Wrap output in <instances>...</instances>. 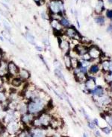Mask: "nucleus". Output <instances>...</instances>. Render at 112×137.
I'll list each match as a JSON object with an SVG mask.
<instances>
[{
	"instance_id": "f257e3e1",
	"label": "nucleus",
	"mask_w": 112,
	"mask_h": 137,
	"mask_svg": "<svg viewBox=\"0 0 112 137\" xmlns=\"http://www.w3.org/2000/svg\"><path fill=\"white\" fill-rule=\"evenodd\" d=\"M20 124L19 121L17 120L13 121L10 123H8L6 126V130L10 135H14L17 133H19L20 132Z\"/></svg>"
},
{
	"instance_id": "f03ea898",
	"label": "nucleus",
	"mask_w": 112,
	"mask_h": 137,
	"mask_svg": "<svg viewBox=\"0 0 112 137\" xmlns=\"http://www.w3.org/2000/svg\"><path fill=\"white\" fill-rule=\"evenodd\" d=\"M64 34H66L69 38L73 39V40H81L82 39V37L80 34L76 31V29L74 28L73 25H71L70 27L65 28Z\"/></svg>"
},
{
	"instance_id": "7ed1b4c3",
	"label": "nucleus",
	"mask_w": 112,
	"mask_h": 137,
	"mask_svg": "<svg viewBox=\"0 0 112 137\" xmlns=\"http://www.w3.org/2000/svg\"><path fill=\"white\" fill-rule=\"evenodd\" d=\"M19 67L16 63L12 61L9 60L8 62V76L9 77H16L19 75Z\"/></svg>"
},
{
	"instance_id": "20e7f679",
	"label": "nucleus",
	"mask_w": 112,
	"mask_h": 137,
	"mask_svg": "<svg viewBox=\"0 0 112 137\" xmlns=\"http://www.w3.org/2000/svg\"><path fill=\"white\" fill-rule=\"evenodd\" d=\"M58 39H59L58 44H59L60 49L61 50V51L64 53V54H69L70 51V44L69 41L66 39H63L61 37V36L58 37Z\"/></svg>"
},
{
	"instance_id": "39448f33",
	"label": "nucleus",
	"mask_w": 112,
	"mask_h": 137,
	"mask_svg": "<svg viewBox=\"0 0 112 137\" xmlns=\"http://www.w3.org/2000/svg\"><path fill=\"white\" fill-rule=\"evenodd\" d=\"M5 59H2L0 62V79H5L8 77V62Z\"/></svg>"
},
{
	"instance_id": "423d86ee",
	"label": "nucleus",
	"mask_w": 112,
	"mask_h": 137,
	"mask_svg": "<svg viewBox=\"0 0 112 137\" xmlns=\"http://www.w3.org/2000/svg\"><path fill=\"white\" fill-rule=\"evenodd\" d=\"M35 118V116L29 113H25V114H23L21 115V117H20V122H22L24 125H30L32 124V121H34Z\"/></svg>"
},
{
	"instance_id": "0eeeda50",
	"label": "nucleus",
	"mask_w": 112,
	"mask_h": 137,
	"mask_svg": "<svg viewBox=\"0 0 112 137\" xmlns=\"http://www.w3.org/2000/svg\"><path fill=\"white\" fill-rule=\"evenodd\" d=\"M18 76L25 82L28 81L30 78H31V72L26 69V68H19V75Z\"/></svg>"
},
{
	"instance_id": "6e6552de",
	"label": "nucleus",
	"mask_w": 112,
	"mask_h": 137,
	"mask_svg": "<svg viewBox=\"0 0 112 137\" xmlns=\"http://www.w3.org/2000/svg\"><path fill=\"white\" fill-rule=\"evenodd\" d=\"M32 137H47L46 133L43 131V128H34L31 129Z\"/></svg>"
},
{
	"instance_id": "1a4fd4ad",
	"label": "nucleus",
	"mask_w": 112,
	"mask_h": 137,
	"mask_svg": "<svg viewBox=\"0 0 112 137\" xmlns=\"http://www.w3.org/2000/svg\"><path fill=\"white\" fill-rule=\"evenodd\" d=\"M88 54L90 55L91 58H97L100 56L101 53L98 49H96V47L93 46L91 47L90 49H88Z\"/></svg>"
},
{
	"instance_id": "9d476101",
	"label": "nucleus",
	"mask_w": 112,
	"mask_h": 137,
	"mask_svg": "<svg viewBox=\"0 0 112 137\" xmlns=\"http://www.w3.org/2000/svg\"><path fill=\"white\" fill-rule=\"evenodd\" d=\"M89 92H90V93L93 94L95 96H98V97H101L103 95V89L100 86H96L95 88L89 90Z\"/></svg>"
},
{
	"instance_id": "9b49d317",
	"label": "nucleus",
	"mask_w": 112,
	"mask_h": 137,
	"mask_svg": "<svg viewBox=\"0 0 112 137\" xmlns=\"http://www.w3.org/2000/svg\"><path fill=\"white\" fill-rule=\"evenodd\" d=\"M84 86L85 87L91 90V89H93L94 88L96 87V80L94 78H87V81L84 82Z\"/></svg>"
},
{
	"instance_id": "f8f14e48",
	"label": "nucleus",
	"mask_w": 112,
	"mask_h": 137,
	"mask_svg": "<svg viewBox=\"0 0 112 137\" xmlns=\"http://www.w3.org/2000/svg\"><path fill=\"white\" fill-rule=\"evenodd\" d=\"M25 37L26 39V40L33 46H36V42H35V37L33 35V34L29 32V31H27L25 33Z\"/></svg>"
},
{
	"instance_id": "ddd939ff",
	"label": "nucleus",
	"mask_w": 112,
	"mask_h": 137,
	"mask_svg": "<svg viewBox=\"0 0 112 137\" xmlns=\"http://www.w3.org/2000/svg\"><path fill=\"white\" fill-rule=\"evenodd\" d=\"M64 65H65L66 69H68V70L72 69V67H71V57H70V55L69 54H64Z\"/></svg>"
},
{
	"instance_id": "4468645a",
	"label": "nucleus",
	"mask_w": 112,
	"mask_h": 137,
	"mask_svg": "<svg viewBox=\"0 0 112 137\" xmlns=\"http://www.w3.org/2000/svg\"><path fill=\"white\" fill-rule=\"evenodd\" d=\"M59 23L62 26V28H67L71 26V24H70L69 19H67L64 17H62L61 18V19L59 20Z\"/></svg>"
},
{
	"instance_id": "2eb2a0df",
	"label": "nucleus",
	"mask_w": 112,
	"mask_h": 137,
	"mask_svg": "<svg viewBox=\"0 0 112 137\" xmlns=\"http://www.w3.org/2000/svg\"><path fill=\"white\" fill-rule=\"evenodd\" d=\"M54 73L55 75V76L61 81H62L63 82H66L65 81V78H64V75L62 73V71L61 69H58V68H55L54 70Z\"/></svg>"
},
{
	"instance_id": "dca6fc26",
	"label": "nucleus",
	"mask_w": 112,
	"mask_h": 137,
	"mask_svg": "<svg viewBox=\"0 0 112 137\" xmlns=\"http://www.w3.org/2000/svg\"><path fill=\"white\" fill-rule=\"evenodd\" d=\"M9 96L7 95V91H0V103L5 102L8 100Z\"/></svg>"
},
{
	"instance_id": "f3484780",
	"label": "nucleus",
	"mask_w": 112,
	"mask_h": 137,
	"mask_svg": "<svg viewBox=\"0 0 112 137\" xmlns=\"http://www.w3.org/2000/svg\"><path fill=\"white\" fill-rule=\"evenodd\" d=\"M79 60L77 57H71V67L72 69L79 68Z\"/></svg>"
},
{
	"instance_id": "a211bd4d",
	"label": "nucleus",
	"mask_w": 112,
	"mask_h": 137,
	"mask_svg": "<svg viewBox=\"0 0 112 137\" xmlns=\"http://www.w3.org/2000/svg\"><path fill=\"white\" fill-rule=\"evenodd\" d=\"M99 66L98 65H96V64L92 65V66L90 67V68L88 69L89 73H91V74H92V75L97 74V73L99 72Z\"/></svg>"
},
{
	"instance_id": "6ab92c4d",
	"label": "nucleus",
	"mask_w": 112,
	"mask_h": 137,
	"mask_svg": "<svg viewBox=\"0 0 112 137\" xmlns=\"http://www.w3.org/2000/svg\"><path fill=\"white\" fill-rule=\"evenodd\" d=\"M2 24H3V26L5 28V31L9 34H11V25L9 24V22L6 20H3L2 22Z\"/></svg>"
},
{
	"instance_id": "aec40b11",
	"label": "nucleus",
	"mask_w": 112,
	"mask_h": 137,
	"mask_svg": "<svg viewBox=\"0 0 112 137\" xmlns=\"http://www.w3.org/2000/svg\"><path fill=\"white\" fill-rule=\"evenodd\" d=\"M102 67L104 70L105 71H108L109 70V67H110V62L109 61H104L102 62Z\"/></svg>"
},
{
	"instance_id": "412c9836",
	"label": "nucleus",
	"mask_w": 112,
	"mask_h": 137,
	"mask_svg": "<svg viewBox=\"0 0 112 137\" xmlns=\"http://www.w3.org/2000/svg\"><path fill=\"white\" fill-rule=\"evenodd\" d=\"M95 21H96V23H98L99 25H103L105 23V19H104V17H101V16L96 17V19H95Z\"/></svg>"
},
{
	"instance_id": "4be33fe9",
	"label": "nucleus",
	"mask_w": 112,
	"mask_h": 137,
	"mask_svg": "<svg viewBox=\"0 0 112 137\" xmlns=\"http://www.w3.org/2000/svg\"><path fill=\"white\" fill-rule=\"evenodd\" d=\"M54 65H55V68H58V69H61V70H62V66H61V63L58 60H55V61H54Z\"/></svg>"
},
{
	"instance_id": "5701e85b",
	"label": "nucleus",
	"mask_w": 112,
	"mask_h": 137,
	"mask_svg": "<svg viewBox=\"0 0 112 137\" xmlns=\"http://www.w3.org/2000/svg\"><path fill=\"white\" fill-rule=\"evenodd\" d=\"M43 43L45 45V46L46 47H49L50 46V43H49V38L47 37H45V38H43Z\"/></svg>"
},
{
	"instance_id": "b1692460",
	"label": "nucleus",
	"mask_w": 112,
	"mask_h": 137,
	"mask_svg": "<svg viewBox=\"0 0 112 137\" xmlns=\"http://www.w3.org/2000/svg\"><path fill=\"white\" fill-rule=\"evenodd\" d=\"M38 56H39V58L40 59V60L42 61V63L45 65V66L47 67V68H48L49 69V66H48V64H47V61L45 60V59L43 57V56L41 55V54H38Z\"/></svg>"
},
{
	"instance_id": "393cba45",
	"label": "nucleus",
	"mask_w": 112,
	"mask_h": 137,
	"mask_svg": "<svg viewBox=\"0 0 112 137\" xmlns=\"http://www.w3.org/2000/svg\"><path fill=\"white\" fill-rule=\"evenodd\" d=\"M105 120L112 127V116H105Z\"/></svg>"
},
{
	"instance_id": "a878e982",
	"label": "nucleus",
	"mask_w": 112,
	"mask_h": 137,
	"mask_svg": "<svg viewBox=\"0 0 112 137\" xmlns=\"http://www.w3.org/2000/svg\"><path fill=\"white\" fill-rule=\"evenodd\" d=\"M106 134H109L110 133V132H111V130H110V128H108V127H102V129Z\"/></svg>"
},
{
	"instance_id": "bb28decb",
	"label": "nucleus",
	"mask_w": 112,
	"mask_h": 137,
	"mask_svg": "<svg viewBox=\"0 0 112 137\" xmlns=\"http://www.w3.org/2000/svg\"><path fill=\"white\" fill-rule=\"evenodd\" d=\"M35 49L37 51H39V52H42L43 51V48L42 46H37V45L35 46Z\"/></svg>"
},
{
	"instance_id": "cd10ccee",
	"label": "nucleus",
	"mask_w": 112,
	"mask_h": 137,
	"mask_svg": "<svg viewBox=\"0 0 112 137\" xmlns=\"http://www.w3.org/2000/svg\"><path fill=\"white\" fill-rule=\"evenodd\" d=\"M106 15H107V17H108V18L112 19V10H108V11H107Z\"/></svg>"
},
{
	"instance_id": "c85d7f7f",
	"label": "nucleus",
	"mask_w": 112,
	"mask_h": 137,
	"mask_svg": "<svg viewBox=\"0 0 112 137\" xmlns=\"http://www.w3.org/2000/svg\"><path fill=\"white\" fill-rule=\"evenodd\" d=\"M3 56H4V52H3L2 50L0 49V62L2 60V59H3Z\"/></svg>"
},
{
	"instance_id": "c756f323",
	"label": "nucleus",
	"mask_w": 112,
	"mask_h": 137,
	"mask_svg": "<svg viewBox=\"0 0 112 137\" xmlns=\"http://www.w3.org/2000/svg\"><path fill=\"white\" fill-rule=\"evenodd\" d=\"M88 127H89L91 129H94V128H95L94 124L93 123H91V122H89V123H88Z\"/></svg>"
},
{
	"instance_id": "7c9ffc66",
	"label": "nucleus",
	"mask_w": 112,
	"mask_h": 137,
	"mask_svg": "<svg viewBox=\"0 0 112 137\" xmlns=\"http://www.w3.org/2000/svg\"><path fill=\"white\" fill-rule=\"evenodd\" d=\"M94 124H96V125H99V122H98V119H94Z\"/></svg>"
},
{
	"instance_id": "2f4dec72",
	"label": "nucleus",
	"mask_w": 112,
	"mask_h": 137,
	"mask_svg": "<svg viewBox=\"0 0 112 137\" xmlns=\"http://www.w3.org/2000/svg\"><path fill=\"white\" fill-rule=\"evenodd\" d=\"M33 1H34V2L37 5H39V3H40V0H33Z\"/></svg>"
},
{
	"instance_id": "473e14b6",
	"label": "nucleus",
	"mask_w": 112,
	"mask_h": 137,
	"mask_svg": "<svg viewBox=\"0 0 112 137\" xmlns=\"http://www.w3.org/2000/svg\"><path fill=\"white\" fill-rule=\"evenodd\" d=\"M2 110H3V107H2V104L0 103V113H1Z\"/></svg>"
},
{
	"instance_id": "72a5a7b5",
	"label": "nucleus",
	"mask_w": 112,
	"mask_h": 137,
	"mask_svg": "<svg viewBox=\"0 0 112 137\" xmlns=\"http://www.w3.org/2000/svg\"><path fill=\"white\" fill-rule=\"evenodd\" d=\"M96 136H100V133H99V131H96Z\"/></svg>"
},
{
	"instance_id": "f704fd0d",
	"label": "nucleus",
	"mask_w": 112,
	"mask_h": 137,
	"mask_svg": "<svg viewBox=\"0 0 112 137\" xmlns=\"http://www.w3.org/2000/svg\"><path fill=\"white\" fill-rule=\"evenodd\" d=\"M0 40H1L2 42H4V41H5V40H4V37H0Z\"/></svg>"
},
{
	"instance_id": "c9c22d12",
	"label": "nucleus",
	"mask_w": 112,
	"mask_h": 137,
	"mask_svg": "<svg viewBox=\"0 0 112 137\" xmlns=\"http://www.w3.org/2000/svg\"><path fill=\"white\" fill-rule=\"evenodd\" d=\"M76 22H77V25H78V28H80V25H79V21H77Z\"/></svg>"
},
{
	"instance_id": "e433bc0d",
	"label": "nucleus",
	"mask_w": 112,
	"mask_h": 137,
	"mask_svg": "<svg viewBox=\"0 0 112 137\" xmlns=\"http://www.w3.org/2000/svg\"><path fill=\"white\" fill-rule=\"evenodd\" d=\"M83 137H87V135H86V133H84V134H83Z\"/></svg>"
},
{
	"instance_id": "4c0bfd02",
	"label": "nucleus",
	"mask_w": 112,
	"mask_h": 137,
	"mask_svg": "<svg viewBox=\"0 0 112 137\" xmlns=\"http://www.w3.org/2000/svg\"><path fill=\"white\" fill-rule=\"evenodd\" d=\"M108 1L111 4H112V0H108Z\"/></svg>"
},
{
	"instance_id": "58836bf2",
	"label": "nucleus",
	"mask_w": 112,
	"mask_h": 137,
	"mask_svg": "<svg viewBox=\"0 0 112 137\" xmlns=\"http://www.w3.org/2000/svg\"><path fill=\"white\" fill-rule=\"evenodd\" d=\"M9 1H10V0H5V2H8Z\"/></svg>"
}]
</instances>
